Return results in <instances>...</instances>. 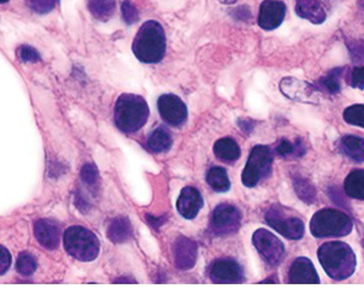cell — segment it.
I'll return each mask as SVG.
<instances>
[{
    "mask_svg": "<svg viewBox=\"0 0 364 289\" xmlns=\"http://www.w3.org/2000/svg\"><path fill=\"white\" fill-rule=\"evenodd\" d=\"M317 256L326 273L333 280H346L356 270V254L345 242H326L317 251Z\"/></svg>",
    "mask_w": 364,
    "mask_h": 289,
    "instance_id": "6da1fadb",
    "label": "cell"
},
{
    "mask_svg": "<svg viewBox=\"0 0 364 289\" xmlns=\"http://www.w3.org/2000/svg\"><path fill=\"white\" fill-rule=\"evenodd\" d=\"M166 33L157 21H147L140 27L132 50L141 63H159L166 55Z\"/></svg>",
    "mask_w": 364,
    "mask_h": 289,
    "instance_id": "7a4b0ae2",
    "label": "cell"
},
{
    "mask_svg": "<svg viewBox=\"0 0 364 289\" xmlns=\"http://www.w3.org/2000/svg\"><path fill=\"white\" fill-rule=\"evenodd\" d=\"M146 100L136 94L119 95L115 105V124L119 131L132 134L140 131L149 119Z\"/></svg>",
    "mask_w": 364,
    "mask_h": 289,
    "instance_id": "3957f363",
    "label": "cell"
},
{
    "mask_svg": "<svg viewBox=\"0 0 364 289\" xmlns=\"http://www.w3.org/2000/svg\"><path fill=\"white\" fill-rule=\"evenodd\" d=\"M353 221L348 214L334 209H322L314 214L310 231L317 239L341 238L353 230Z\"/></svg>",
    "mask_w": 364,
    "mask_h": 289,
    "instance_id": "277c9868",
    "label": "cell"
},
{
    "mask_svg": "<svg viewBox=\"0 0 364 289\" xmlns=\"http://www.w3.org/2000/svg\"><path fill=\"white\" fill-rule=\"evenodd\" d=\"M64 247L68 253L80 261H92L100 254L98 238L91 230L73 226L64 233Z\"/></svg>",
    "mask_w": 364,
    "mask_h": 289,
    "instance_id": "5b68a950",
    "label": "cell"
},
{
    "mask_svg": "<svg viewBox=\"0 0 364 289\" xmlns=\"http://www.w3.org/2000/svg\"><path fill=\"white\" fill-rule=\"evenodd\" d=\"M273 155L269 147L264 145L255 146L250 153L245 169L242 171V181L245 187L257 186L258 183L272 174Z\"/></svg>",
    "mask_w": 364,
    "mask_h": 289,
    "instance_id": "8992f818",
    "label": "cell"
},
{
    "mask_svg": "<svg viewBox=\"0 0 364 289\" xmlns=\"http://www.w3.org/2000/svg\"><path fill=\"white\" fill-rule=\"evenodd\" d=\"M265 222L274 230H277V233L282 234V236L289 240H299L304 235V223L301 218L294 216L287 217L285 211L282 210L280 206H273L265 214Z\"/></svg>",
    "mask_w": 364,
    "mask_h": 289,
    "instance_id": "52a82bcc",
    "label": "cell"
},
{
    "mask_svg": "<svg viewBox=\"0 0 364 289\" xmlns=\"http://www.w3.org/2000/svg\"><path fill=\"white\" fill-rule=\"evenodd\" d=\"M242 224V212L230 204L216 206L211 216V230L215 235L226 236L237 233Z\"/></svg>",
    "mask_w": 364,
    "mask_h": 289,
    "instance_id": "ba28073f",
    "label": "cell"
},
{
    "mask_svg": "<svg viewBox=\"0 0 364 289\" xmlns=\"http://www.w3.org/2000/svg\"><path fill=\"white\" fill-rule=\"evenodd\" d=\"M254 246L269 266L280 264L285 256V246L268 230L258 229L252 236Z\"/></svg>",
    "mask_w": 364,
    "mask_h": 289,
    "instance_id": "9c48e42d",
    "label": "cell"
},
{
    "mask_svg": "<svg viewBox=\"0 0 364 289\" xmlns=\"http://www.w3.org/2000/svg\"><path fill=\"white\" fill-rule=\"evenodd\" d=\"M280 91L289 99L301 103L318 104L321 93L318 88L294 77H285L280 82Z\"/></svg>",
    "mask_w": 364,
    "mask_h": 289,
    "instance_id": "30bf717a",
    "label": "cell"
},
{
    "mask_svg": "<svg viewBox=\"0 0 364 289\" xmlns=\"http://www.w3.org/2000/svg\"><path fill=\"white\" fill-rule=\"evenodd\" d=\"M159 115L164 122L173 127H180L186 122L187 107L178 95L163 94L159 99Z\"/></svg>",
    "mask_w": 364,
    "mask_h": 289,
    "instance_id": "8fae6325",
    "label": "cell"
},
{
    "mask_svg": "<svg viewBox=\"0 0 364 289\" xmlns=\"http://www.w3.org/2000/svg\"><path fill=\"white\" fill-rule=\"evenodd\" d=\"M209 276L215 283H242L244 270L233 259H218L210 266Z\"/></svg>",
    "mask_w": 364,
    "mask_h": 289,
    "instance_id": "7c38bea8",
    "label": "cell"
},
{
    "mask_svg": "<svg viewBox=\"0 0 364 289\" xmlns=\"http://www.w3.org/2000/svg\"><path fill=\"white\" fill-rule=\"evenodd\" d=\"M198 257V246L192 239L178 236L173 246L174 264L178 270L187 271L196 266Z\"/></svg>",
    "mask_w": 364,
    "mask_h": 289,
    "instance_id": "4fadbf2b",
    "label": "cell"
},
{
    "mask_svg": "<svg viewBox=\"0 0 364 289\" xmlns=\"http://www.w3.org/2000/svg\"><path fill=\"white\" fill-rule=\"evenodd\" d=\"M286 5L279 0H264L259 6L258 26L264 31H274L285 18Z\"/></svg>",
    "mask_w": 364,
    "mask_h": 289,
    "instance_id": "5bb4252c",
    "label": "cell"
},
{
    "mask_svg": "<svg viewBox=\"0 0 364 289\" xmlns=\"http://www.w3.org/2000/svg\"><path fill=\"white\" fill-rule=\"evenodd\" d=\"M176 207L182 217L193 219L197 217V214L203 207L202 195L194 187H185L180 193Z\"/></svg>",
    "mask_w": 364,
    "mask_h": 289,
    "instance_id": "9a60e30c",
    "label": "cell"
},
{
    "mask_svg": "<svg viewBox=\"0 0 364 289\" xmlns=\"http://www.w3.org/2000/svg\"><path fill=\"white\" fill-rule=\"evenodd\" d=\"M34 234L38 242L46 250H55L60 245V228L53 221L40 219L34 226Z\"/></svg>",
    "mask_w": 364,
    "mask_h": 289,
    "instance_id": "2e32d148",
    "label": "cell"
},
{
    "mask_svg": "<svg viewBox=\"0 0 364 289\" xmlns=\"http://www.w3.org/2000/svg\"><path fill=\"white\" fill-rule=\"evenodd\" d=\"M289 281L291 283H320V278L313 263L308 258H297L289 268Z\"/></svg>",
    "mask_w": 364,
    "mask_h": 289,
    "instance_id": "e0dca14e",
    "label": "cell"
},
{
    "mask_svg": "<svg viewBox=\"0 0 364 289\" xmlns=\"http://www.w3.org/2000/svg\"><path fill=\"white\" fill-rule=\"evenodd\" d=\"M296 12L298 16L314 24L323 23L327 17L325 9L317 0H296Z\"/></svg>",
    "mask_w": 364,
    "mask_h": 289,
    "instance_id": "ac0fdd59",
    "label": "cell"
},
{
    "mask_svg": "<svg viewBox=\"0 0 364 289\" xmlns=\"http://www.w3.org/2000/svg\"><path fill=\"white\" fill-rule=\"evenodd\" d=\"M133 228L128 218L117 217L112 219L107 226V238L114 244H122L132 238Z\"/></svg>",
    "mask_w": 364,
    "mask_h": 289,
    "instance_id": "d6986e66",
    "label": "cell"
},
{
    "mask_svg": "<svg viewBox=\"0 0 364 289\" xmlns=\"http://www.w3.org/2000/svg\"><path fill=\"white\" fill-rule=\"evenodd\" d=\"M341 150L346 157L356 163L364 162V139L355 135H346L341 140Z\"/></svg>",
    "mask_w": 364,
    "mask_h": 289,
    "instance_id": "ffe728a7",
    "label": "cell"
},
{
    "mask_svg": "<svg viewBox=\"0 0 364 289\" xmlns=\"http://www.w3.org/2000/svg\"><path fill=\"white\" fill-rule=\"evenodd\" d=\"M214 153L222 162L233 163L240 157V147L230 138H222L214 145Z\"/></svg>",
    "mask_w": 364,
    "mask_h": 289,
    "instance_id": "44dd1931",
    "label": "cell"
},
{
    "mask_svg": "<svg viewBox=\"0 0 364 289\" xmlns=\"http://www.w3.org/2000/svg\"><path fill=\"white\" fill-rule=\"evenodd\" d=\"M345 193L350 198L364 200V170L357 169L348 175L345 178Z\"/></svg>",
    "mask_w": 364,
    "mask_h": 289,
    "instance_id": "7402d4cb",
    "label": "cell"
},
{
    "mask_svg": "<svg viewBox=\"0 0 364 289\" xmlns=\"http://www.w3.org/2000/svg\"><path fill=\"white\" fill-rule=\"evenodd\" d=\"M88 10L95 20L107 22L115 13L116 0H88Z\"/></svg>",
    "mask_w": 364,
    "mask_h": 289,
    "instance_id": "603a6c76",
    "label": "cell"
},
{
    "mask_svg": "<svg viewBox=\"0 0 364 289\" xmlns=\"http://www.w3.org/2000/svg\"><path fill=\"white\" fill-rule=\"evenodd\" d=\"M171 145L173 140L171 134L164 128H157L151 133L147 139V147L155 153H164L166 151L171 150Z\"/></svg>",
    "mask_w": 364,
    "mask_h": 289,
    "instance_id": "cb8c5ba5",
    "label": "cell"
},
{
    "mask_svg": "<svg viewBox=\"0 0 364 289\" xmlns=\"http://www.w3.org/2000/svg\"><path fill=\"white\" fill-rule=\"evenodd\" d=\"M206 182L215 192L225 193L230 190V181L227 171L221 167L211 168L206 175Z\"/></svg>",
    "mask_w": 364,
    "mask_h": 289,
    "instance_id": "d4e9b609",
    "label": "cell"
},
{
    "mask_svg": "<svg viewBox=\"0 0 364 289\" xmlns=\"http://www.w3.org/2000/svg\"><path fill=\"white\" fill-rule=\"evenodd\" d=\"M343 74H344L343 67L333 69L327 72V75L322 76L317 81L316 87L328 94H337L338 92L341 91V80Z\"/></svg>",
    "mask_w": 364,
    "mask_h": 289,
    "instance_id": "484cf974",
    "label": "cell"
},
{
    "mask_svg": "<svg viewBox=\"0 0 364 289\" xmlns=\"http://www.w3.org/2000/svg\"><path fill=\"white\" fill-rule=\"evenodd\" d=\"M293 185H294V190H296L298 197L305 204H314V202L316 200L315 187L306 178L297 176V178H294V180H293Z\"/></svg>",
    "mask_w": 364,
    "mask_h": 289,
    "instance_id": "4316f807",
    "label": "cell"
},
{
    "mask_svg": "<svg viewBox=\"0 0 364 289\" xmlns=\"http://www.w3.org/2000/svg\"><path fill=\"white\" fill-rule=\"evenodd\" d=\"M344 121L351 126L364 128V105L357 104L345 109Z\"/></svg>",
    "mask_w": 364,
    "mask_h": 289,
    "instance_id": "83f0119b",
    "label": "cell"
},
{
    "mask_svg": "<svg viewBox=\"0 0 364 289\" xmlns=\"http://www.w3.org/2000/svg\"><path fill=\"white\" fill-rule=\"evenodd\" d=\"M277 155L282 157L296 153V156H303L305 152L304 145L301 143V140H297L296 143H292L289 140L282 139L279 141L277 146Z\"/></svg>",
    "mask_w": 364,
    "mask_h": 289,
    "instance_id": "f1b7e54d",
    "label": "cell"
},
{
    "mask_svg": "<svg viewBox=\"0 0 364 289\" xmlns=\"http://www.w3.org/2000/svg\"><path fill=\"white\" fill-rule=\"evenodd\" d=\"M36 270V258L32 254L21 253L17 259V271L23 276H31Z\"/></svg>",
    "mask_w": 364,
    "mask_h": 289,
    "instance_id": "f546056e",
    "label": "cell"
},
{
    "mask_svg": "<svg viewBox=\"0 0 364 289\" xmlns=\"http://www.w3.org/2000/svg\"><path fill=\"white\" fill-rule=\"evenodd\" d=\"M60 0H29V5L38 13H48L55 8Z\"/></svg>",
    "mask_w": 364,
    "mask_h": 289,
    "instance_id": "4dcf8cb0",
    "label": "cell"
},
{
    "mask_svg": "<svg viewBox=\"0 0 364 289\" xmlns=\"http://www.w3.org/2000/svg\"><path fill=\"white\" fill-rule=\"evenodd\" d=\"M81 178H82L83 182L87 183L88 186H95L100 178L98 169L93 164L83 165L82 170H81Z\"/></svg>",
    "mask_w": 364,
    "mask_h": 289,
    "instance_id": "1f68e13d",
    "label": "cell"
},
{
    "mask_svg": "<svg viewBox=\"0 0 364 289\" xmlns=\"http://www.w3.org/2000/svg\"><path fill=\"white\" fill-rule=\"evenodd\" d=\"M122 16L123 20L127 24H133L138 22L139 12L138 9L132 4L129 0H124L122 3Z\"/></svg>",
    "mask_w": 364,
    "mask_h": 289,
    "instance_id": "d6a6232c",
    "label": "cell"
},
{
    "mask_svg": "<svg viewBox=\"0 0 364 289\" xmlns=\"http://www.w3.org/2000/svg\"><path fill=\"white\" fill-rule=\"evenodd\" d=\"M348 82L353 88H364V67H355L348 72Z\"/></svg>",
    "mask_w": 364,
    "mask_h": 289,
    "instance_id": "836d02e7",
    "label": "cell"
},
{
    "mask_svg": "<svg viewBox=\"0 0 364 289\" xmlns=\"http://www.w3.org/2000/svg\"><path fill=\"white\" fill-rule=\"evenodd\" d=\"M348 51L355 62H364V41L363 40H353L348 41Z\"/></svg>",
    "mask_w": 364,
    "mask_h": 289,
    "instance_id": "e575fe53",
    "label": "cell"
},
{
    "mask_svg": "<svg viewBox=\"0 0 364 289\" xmlns=\"http://www.w3.org/2000/svg\"><path fill=\"white\" fill-rule=\"evenodd\" d=\"M18 56L21 60L23 62H38L40 60L39 53L36 52V48H31V46H21L18 50Z\"/></svg>",
    "mask_w": 364,
    "mask_h": 289,
    "instance_id": "d590c367",
    "label": "cell"
},
{
    "mask_svg": "<svg viewBox=\"0 0 364 289\" xmlns=\"http://www.w3.org/2000/svg\"><path fill=\"white\" fill-rule=\"evenodd\" d=\"M11 266V254L5 247L0 246V276L4 275Z\"/></svg>",
    "mask_w": 364,
    "mask_h": 289,
    "instance_id": "8d00e7d4",
    "label": "cell"
},
{
    "mask_svg": "<svg viewBox=\"0 0 364 289\" xmlns=\"http://www.w3.org/2000/svg\"><path fill=\"white\" fill-rule=\"evenodd\" d=\"M222 4L230 5L234 4L237 0H218Z\"/></svg>",
    "mask_w": 364,
    "mask_h": 289,
    "instance_id": "74e56055",
    "label": "cell"
},
{
    "mask_svg": "<svg viewBox=\"0 0 364 289\" xmlns=\"http://www.w3.org/2000/svg\"><path fill=\"white\" fill-rule=\"evenodd\" d=\"M9 0H0V4H4V3H8Z\"/></svg>",
    "mask_w": 364,
    "mask_h": 289,
    "instance_id": "f35d334b",
    "label": "cell"
},
{
    "mask_svg": "<svg viewBox=\"0 0 364 289\" xmlns=\"http://www.w3.org/2000/svg\"><path fill=\"white\" fill-rule=\"evenodd\" d=\"M362 5L364 6V0H362Z\"/></svg>",
    "mask_w": 364,
    "mask_h": 289,
    "instance_id": "ab89813d",
    "label": "cell"
}]
</instances>
